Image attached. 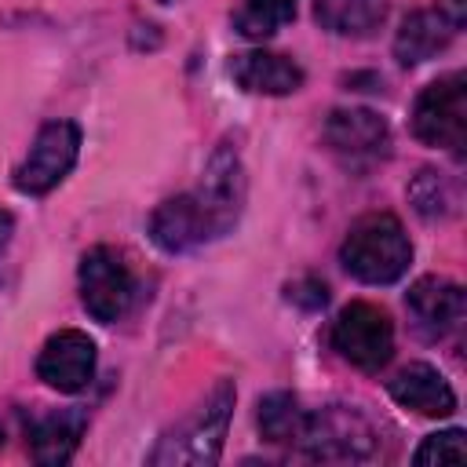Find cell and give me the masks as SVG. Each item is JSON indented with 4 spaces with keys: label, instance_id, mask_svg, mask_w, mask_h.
<instances>
[{
    "label": "cell",
    "instance_id": "1",
    "mask_svg": "<svg viewBox=\"0 0 467 467\" xmlns=\"http://www.w3.org/2000/svg\"><path fill=\"white\" fill-rule=\"evenodd\" d=\"M234 398H237L234 383L219 379L212 387V394L186 420H179L171 431H164L157 438V445L146 460L153 467H208V463H215L223 452V441H226Z\"/></svg>",
    "mask_w": 467,
    "mask_h": 467
},
{
    "label": "cell",
    "instance_id": "2",
    "mask_svg": "<svg viewBox=\"0 0 467 467\" xmlns=\"http://www.w3.org/2000/svg\"><path fill=\"white\" fill-rule=\"evenodd\" d=\"M339 259L358 281L390 285L409 270L412 244H409L405 226L390 212H372V215H361L347 230V237L339 244Z\"/></svg>",
    "mask_w": 467,
    "mask_h": 467
},
{
    "label": "cell",
    "instance_id": "3",
    "mask_svg": "<svg viewBox=\"0 0 467 467\" xmlns=\"http://www.w3.org/2000/svg\"><path fill=\"white\" fill-rule=\"evenodd\" d=\"M292 445H299L303 456L321 463H358L376 452V431L358 409L328 405L321 412L303 416V431Z\"/></svg>",
    "mask_w": 467,
    "mask_h": 467
},
{
    "label": "cell",
    "instance_id": "4",
    "mask_svg": "<svg viewBox=\"0 0 467 467\" xmlns=\"http://www.w3.org/2000/svg\"><path fill=\"white\" fill-rule=\"evenodd\" d=\"M412 135L434 150L460 153L467 142V77L445 73L427 84L412 106Z\"/></svg>",
    "mask_w": 467,
    "mask_h": 467
},
{
    "label": "cell",
    "instance_id": "5",
    "mask_svg": "<svg viewBox=\"0 0 467 467\" xmlns=\"http://www.w3.org/2000/svg\"><path fill=\"white\" fill-rule=\"evenodd\" d=\"M332 347L361 372H379L394 354V325L372 303H350L332 321Z\"/></svg>",
    "mask_w": 467,
    "mask_h": 467
},
{
    "label": "cell",
    "instance_id": "6",
    "mask_svg": "<svg viewBox=\"0 0 467 467\" xmlns=\"http://www.w3.org/2000/svg\"><path fill=\"white\" fill-rule=\"evenodd\" d=\"M77 153H80V128L73 120H47L36 131L26 161L15 168V186L29 197L55 190L77 164Z\"/></svg>",
    "mask_w": 467,
    "mask_h": 467
},
{
    "label": "cell",
    "instance_id": "7",
    "mask_svg": "<svg viewBox=\"0 0 467 467\" xmlns=\"http://www.w3.org/2000/svg\"><path fill=\"white\" fill-rule=\"evenodd\" d=\"M80 299L88 306V314L102 325L117 321L128 314L131 299H135V277L128 270V263L120 259V252L95 244L84 252L80 259Z\"/></svg>",
    "mask_w": 467,
    "mask_h": 467
},
{
    "label": "cell",
    "instance_id": "8",
    "mask_svg": "<svg viewBox=\"0 0 467 467\" xmlns=\"http://www.w3.org/2000/svg\"><path fill=\"white\" fill-rule=\"evenodd\" d=\"M325 142L343 164L365 168L390 153V128L372 109H332L325 120Z\"/></svg>",
    "mask_w": 467,
    "mask_h": 467
},
{
    "label": "cell",
    "instance_id": "9",
    "mask_svg": "<svg viewBox=\"0 0 467 467\" xmlns=\"http://www.w3.org/2000/svg\"><path fill=\"white\" fill-rule=\"evenodd\" d=\"M36 376L62 394L84 390L95 376V339L77 328L55 332L36 358Z\"/></svg>",
    "mask_w": 467,
    "mask_h": 467
},
{
    "label": "cell",
    "instance_id": "10",
    "mask_svg": "<svg viewBox=\"0 0 467 467\" xmlns=\"http://www.w3.org/2000/svg\"><path fill=\"white\" fill-rule=\"evenodd\" d=\"M193 193L201 197V204L208 208V215L215 223V234L223 237L237 223L241 204H244V168H241V157H237V150L230 142H223L208 157L201 186Z\"/></svg>",
    "mask_w": 467,
    "mask_h": 467
},
{
    "label": "cell",
    "instance_id": "11",
    "mask_svg": "<svg viewBox=\"0 0 467 467\" xmlns=\"http://www.w3.org/2000/svg\"><path fill=\"white\" fill-rule=\"evenodd\" d=\"M405 306L412 314V325L420 336L427 339H445L452 336L460 325H463V314H467V299H463V288L449 277H420L409 296H405Z\"/></svg>",
    "mask_w": 467,
    "mask_h": 467
},
{
    "label": "cell",
    "instance_id": "12",
    "mask_svg": "<svg viewBox=\"0 0 467 467\" xmlns=\"http://www.w3.org/2000/svg\"><path fill=\"white\" fill-rule=\"evenodd\" d=\"M150 237L164 252H190V248H197V244H204L219 234H215V223H212L208 208L190 190V193H179V197L164 201L150 215Z\"/></svg>",
    "mask_w": 467,
    "mask_h": 467
},
{
    "label": "cell",
    "instance_id": "13",
    "mask_svg": "<svg viewBox=\"0 0 467 467\" xmlns=\"http://www.w3.org/2000/svg\"><path fill=\"white\" fill-rule=\"evenodd\" d=\"M390 398L401 405V409H412L420 416H452L456 412V394L452 387L445 383V376L434 368V365H423V361H412L405 365L390 383H387Z\"/></svg>",
    "mask_w": 467,
    "mask_h": 467
},
{
    "label": "cell",
    "instance_id": "14",
    "mask_svg": "<svg viewBox=\"0 0 467 467\" xmlns=\"http://www.w3.org/2000/svg\"><path fill=\"white\" fill-rule=\"evenodd\" d=\"M230 77L252 95H292L303 88V69L274 51H244L230 58Z\"/></svg>",
    "mask_w": 467,
    "mask_h": 467
},
{
    "label": "cell",
    "instance_id": "15",
    "mask_svg": "<svg viewBox=\"0 0 467 467\" xmlns=\"http://www.w3.org/2000/svg\"><path fill=\"white\" fill-rule=\"evenodd\" d=\"M456 29L460 26L445 11H412L394 36V58L401 66H420L438 51H445Z\"/></svg>",
    "mask_w": 467,
    "mask_h": 467
},
{
    "label": "cell",
    "instance_id": "16",
    "mask_svg": "<svg viewBox=\"0 0 467 467\" xmlns=\"http://www.w3.org/2000/svg\"><path fill=\"white\" fill-rule=\"evenodd\" d=\"M84 427H88L84 409H62V412L40 416L29 427V452H33V460L36 463H66L77 452Z\"/></svg>",
    "mask_w": 467,
    "mask_h": 467
},
{
    "label": "cell",
    "instance_id": "17",
    "mask_svg": "<svg viewBox=\"0 0 467 467\" xmlns=\"http://www.w3.org/2000/svg\"><path fill=\"white\" fill-rule=\"evenodd\" d=\"M314 18L336 36H368L387 18V0H314Z\"/></svg>",
    "mask_w": 467,
    "mask_h": 467
},
{
    "label": "cell",
    "instance_id": "18",
    "mask_svg": "<svg viewBox=\"0 0 467 467\" xmlns=\"http://www.w3.org/2000/svg\"><path fill=\"white\" fill-rule=\"evenodd\" d=\"M299 0H237L234 7V29L248 40H266L274 36L285 22L296 18Z\"/></svg>",
    "mask_w": 467,
    "mask_h": 467
},
{
    "label": "cell",
    "instance_id": "19",
    "mask_svg": "<svg viewBox=\"0 0 467 467\" xmlns=\"http://www.w3.org/2000/svg\"><path fill=\"white\" fill-rule=\"evenodd\" d=\"M303 416H306V412L299 409L296 394H288V390L266 394V398L259 401V412H255L263 438L274 441V445H292V441L299 438V431H303Z\"/></svg>",
    "mask_w": 467,
    "mask_h": 467
},
{
    "label": "cell",
    "instance_id": "20",
    "mask_svg": "<svg viewBox=\"0 0 467 467\" xmlns=\"http://www.w3.org/2000/svg\"><path fill=\"white\" fill-rule=\"evenodd\" d=\"M409 201L423 219H449L460 208V190L449 175L423 168L412 182H409Z\"/></svg>",
    "mask_w": 467,
    "mask_h": 467
},
{
    "label": "cell",
    "instance_id": "21",
    "mask_svg": "<svg viewBox=\"0 0 467 467\" xmlns=\"http://www.w3.org/2000/svg\"><path fill=\"white\" fill-rule=\"evenodd\" d=\"M412 460H416V463H463V460H467L463 431L452 427V431H441V434L423 438V445L416 449Z\"/></svg>",
    "mask_w": 467,
    "mask_h": 467
},
{
    "label": "cell",
    "instance_id": "22",
    "mask_svg": "<svg viewBox=\"0 0 467 467\" xmlns=\"http://www.w3.org/2000/svg\"><path fill=\"white\" fill-rule=\"evenodd\" d=\"M288 299L299 303L303 310H321V306L328 303V288H325V281H317V277H299V281L288 285Z\"/></svg>",
    "mask_w": 467,
    "mask_h": 467
},
{
    "label": "cell",
    "instance_id": "23",
    "mask_svg": "<svg viewBox=\"0 0 467 467\" xmlns=\"http://www.w3.org/2000/svg\"><path fill=\"white\" fill-rule=\"evenodd\" d=\"M11 234H15V219H11V212L0 208V252H4V244L11 241Z\"/></svg>",
    "mask_w": 467,
    "mask_h": 467
}]
</instances>
